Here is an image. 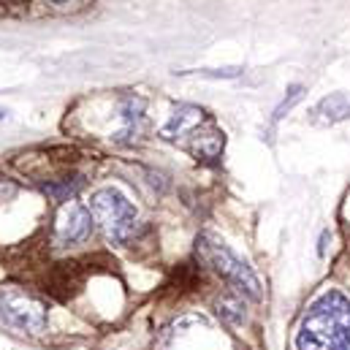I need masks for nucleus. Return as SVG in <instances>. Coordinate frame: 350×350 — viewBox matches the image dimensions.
Here are the masks:
<instances>
[{
    "label": "nucleus",
    "instance_id": "nucleus-13",
    "mask_svg": "<svg viewBox=\"0 0 350 350\" xmlns=\"http://www.w3.org/2000/svg\"><path fill=\"white\" fill-rule=\"evenodd\" d=\"M201 77H209V79H237L242 74V68H223V71H196Z\"/></svg>",
    "mask_w": 350,
    "mask_h": 350
},
{
    "label": "nucleus",
    "instance_id": "nucleus-4",
    "mask_svg": "<svg viewBox=\"0 0 350 350\" xmlns=\"http://www.w3.org/2000/svg\"><path fill=\"white\" fill-rule=\"evenodd\" d=\"M0 315L5 318V323L27 334H41L49 323V312L44 301H38L36 296L14 285L0 288Z\"/></svg>",
    "mask_w": 350,
    "mask_h": 350
},
{
    "label": "nucleus",
    "instance_id": "nucleus-8",
    "mask_svg": "<svg viewBox=\"0 0 350 350\" xmlns=\"http://www.w3.org/2000/svg\"><path fill=\"white\" fill-rule=\"evenodd\" d=\"M144 131V100L139 95H125L120 100V131L114 133L117 142H133Z\"/></svg>",
    "mask_w": 350,
    "mask_h": 350
},
{
    "label": "nucleus",
    "instance_id": "nucleus-5",
    "mask_svg": "<svg viewBox=\"0 0 350 350\" xmlns=\"http://www.w3.org/2000/svg\"><path fill=\"white\" fill-rule=\"evenodd\" d=\"M92 231V215L79 201H66L55 217V237L60 245L85 242Z\"/></svg>",
    "mask_w": 350,
    "mask_h": 350
},
{
    "label": "nucleus",
    "instance_id": "nucleus-11",
    "mask_svg": "<svg viewBox=\"0 0 350 350\" xmlns=\"http://www.w3.org/2000/svg\"><path fill=\"white\" fill-rule=\"evenodd\" d=\"M217 307H220L217 312H220L223 318H228V321H234V323L245 318V310H242V304H239L237 299H228V296H226V299H220V301H217Z\"/></svg>",
    "mask_w": 350,
    "mask_h": 350
},
{
    "label": "nucleus",
    "instance_id": "nucleus-12",
    "mask_svg": "<svg viewBox=\"0 0 350 350\" xmlns=\"http://www.w3.org/2000/svg\"><path fill=\"white\" fill-rule=\"evenodd\" d=\"M301 95H304V88H301V85H293V88L288 90L285 100H282V103L277 106V111H274V120L285 117V111H291V109H293V103H296V100H301Z\"/></svg>",
    "mask_w": 350,
    "mask_h": 350
},
{
    "label": "nucleus",
    "instance_id": "nucleus-3",
    "mask_svg": "<svg viewBox=\"0 0 350 350\" xmlns=\"http://www.w3.org/2000/svg\"><path fill=\"white\" fill-rule=\"evenodd\" d=\"M196 253L206 266H212L217 274H223L242 293H247L250 299H261V282H258L256 271L247 266V261H242L228 245H223L212 234H201L196 239Z\"/></svg>",
    "mask_w": 350,
    "mask_h": 350
},
{
    "label": "nucleus",
    "instance_id": "nucleus-10",
    "mask_svg": "<svg viewBox=\"0 0 350 350\" xmlns=\"http://www.w3.org/2000/svg\"><path fill=\"white\" fill-rule=\"evenodd\" d=\"M79 187H82V182H79V179H74V182H71V179H66L63 185H44V190H46L49 196L60 198V201H71V196H74Z\"/></svg>",
    "mask_w": 350,
    "mask_h": 350
},
{
    "label": "nucleus",
    "instance_id": "nucleus-9",
    "mask_svg": "<svg viewBox=\"0 0 350 350\" xmlns=\"http://www.w3.org/2000/svg\"><path fill=\"white\" fill-rule=\"evenodd\" d=\"M223 144H226V139H223L217 131L196 133V136H193V144H190V152H193L198 161H215V158L223 152Z\"/></svg>",
    "mask_w": 350,
    "mask_h": 350
},
{
    "label": "nucleus",
    "instance_id": "nucleus-6",
    "mask_svg": "<svg viewBox=\"0 0 350 350\" xmlns=\"http://www.w3.org/2000/svg\"><path fill=\"white\" fill-rule=\"evenodd\" d=\"M206 120V111L201 106H193V103H182L172 111V117L166 120V125L161 128V139L166 142H179L185 136H196L198 128L204 125Z\"/></svg>",
    "mask_w": 350,
    "mask_h": 350
},
{
    "label": "nucleus",
    "instance_id": "nucleus-14",
    "mask_svg": "<svg viewBox=\"0 0 350 350\" xmlns=\"http://www.w3.org/2000/svg\"><path fill=\"white\" fill-rule=\"evenodd\" d=\"M5 117H8V111H3V109H0V120H5Z\"/></svg>",
    "mask_w": 350,
    "mask_h": 350
},
{
    "label": "nucleus",
    "instance_id": "nucleus-7",
    "mask_svg": "<svg viewBox=\"0 0 350 350\" xmlns=\"http://www.w3.org/2000/svg\"><path fill=\"white\" fill-rule=\"evenodd\" d=\"M345 120H350V92H345V90L321 98L310 111V122L312 125H323V128L345 122Z\"/></svg>",
    "mask_w": 350,
    "mask_h": 350
},
{
    "label": "nucleus",
    "instance_id": "nucleus-2",
    "mask_svg": "<svg viewBox=\"0 0 350 350\" xmlns=\"http://www.w3.org/2000/svg\"><path fill=\"white\" fill-rule=\"evenodd\" d=\"M92 223L111 245H125L136 234V206L117 187H100L90 198Z\"/></svg>",
    "mask_w": 350,
    "mask_h": 350
},
{
    "label": "nucleus",
    "instance_id": "nucleus-1",
    "mask_svg": "<svg viewBox=\"0 0 350 350\" xmlns=\"http://www.w3.org/2000/svg\"><path fill=\"white\" fill-rule=\"evenodd\" d=\"M299 350H350V299L340 291L318 296L301 318Z\"/></svg>",
    "mask_w": 350,
    "mask_h": 350
}]
</instances>
